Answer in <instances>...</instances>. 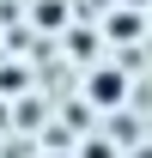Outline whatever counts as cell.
Masks as SVG:
<instances>
[{"instance_id":"6da1fadb","label":"cell","mask_w":152,"mask_h":158,"mask_svg":"<svg viewBox=\"0 0 152 158\" xmlns=\"http://www.w3.org/2000/svg\"><path fill=\"white\" fill-rule=\"evenodd\" d=\"M128 91H134V79H128V67H91L85 73V110H122L128 103Z\"/></svg>"},{"instance_id":"7a4b0ae2","label":"cell","mask_w":152,"mask_h":158,"mask_svg":"<svg viewBox=\"0 0 152 158\" xmlns=\"http://www.w3.org/2000/svg\"><path fill=\"white\" fill-rule=\"evenodd\" d=\"M140 37H146L140 6H116L110 19H103V43H140Z\"/></svg>"},{"instance_id":"3957f363","label":"cell","mask_w":152,"mask_h":158,"mask_svg":"<svg viewBox=\"0 0 152 158\" xmlns=\"http://www.w3.org/2000/svg\"><path fill=\"white\" fill-rule=\"evenodd\" d=\"M24 85H31L24 67H0V98H12V91H24Z\"/></svg>"},{"instance_id":"277c9868","label":"cell","mask_w":152,"mask_h":158,"mask_svg":"<svg viewBox=\"0 0 152 158\" xmlns=\"http://www.w3.org/2000/svg\"><path fill=\"white\" fill-rule=\"evenodd\" d=\"M61 19H67V12H61V0H43V6H37V24H43V31H55Z\"/></svg>"},{"instance_id":"5b68a950","label":"cell","mask_w":152,"mask_h":158,"mask_svg":"<svg viewBox=\"0 0 152 158\" xmlns=\"http://www.w3.org/2000/svg\"><path fill=\"white\" fill-rule=\"evenodd\" d=\"M43 158H73V152H61V146H49V152H43Z\"/></svg>"},{"instance_id":"8992f818","label":"cell","mask_w":152,"mask_h":158,"mask_svg":"<svg viewBox=\"0 0 152 158\" xmlns=\"http://www.w3.org/2000/svg\"><path fill=\"white\" fill-rule=\"evenodd\" d=\"M122 6H140V12H146V6H152V0H122Z\"/></svg>"}]
</instances>
